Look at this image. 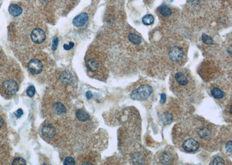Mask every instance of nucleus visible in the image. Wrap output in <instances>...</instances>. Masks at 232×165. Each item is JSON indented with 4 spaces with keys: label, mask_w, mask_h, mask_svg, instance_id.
I'll return each mask as SVG.
<instances>
[{
    "label": "nucleus",
    "mask_w": 232,
    "mask_h": 165,
    "mask_svg": "<svg viewBox=\"0 0 232 165\" xmlns=\"http://www.w3.org/2000/svg\"><path fill=\"white\" fill-rule=\"evenodd\" d=\"M211 94L216 99H221L224 97L225 93L218 88H213L211 90Z\"/></svg>",
    "instance_id": "14"
},
{
    "label": "nucleus",
    "mask_w": 232,
    "mask_h": 165,
    "mask_svg": "<svg viewBox=\"0 0 232 165\" xmlns=\"http://www.w3.org/2000/svg\"><path fill=\"white\" fill-rule=\"evenodd\" d=\"M74 46V43L73 42H70V44L69 45H67V44H64V49L66 51H69V50H70L72 49Z\"/></svg>",
    "instance_id": "27"
},
{
    "label": "nucleus",
    "mask_w": 232,
    "mask_h": 165,
    "mask_svg": "<svg viewBox=\"0 0 232 165\" xmlns=\"http://www.w3.org/2000/svg\"><path fill=\"white\" fill-rule=\"evenodd\" d=\"M159 12H160V13L164 17H168L172 14V12H171V9L165 5H163L160 7Z\"/></svg>",
    "instance_id": "18"
},
{
    "label": "nucleus",
    "mask_w": 232,
    "mask_h": 165,
    "mask_svg": "<svg viewBox=\"0 0 232 165\" xmlns=\"http://www.w3.org/2000/svg\"><path fill=\"white\" fill-rule=\"evenodd\" d=\"M187 2L192 5H197L200 2V0H187Z\"/></svg>",
    "instance_id": "29"
},
{
    "label": "nucleus",
    "mask_w": 232,
    "mask_h": 165,
    "mask_svg": "<svg viewBox=\"0 0 232 165\" xmlns=\"http://www.w3.org/2000/svg\"><path fill=\"white\" fill-rule=\"evenodd\" d=\"M86 67L91 72H95L99 69L100 64L99 62L94 59L88 60L86 63Z\"/></svg>",
    "instance_id": "12"
},
{
    "label": "nucleus",
    "mask_w": 232,
    "mask_h": 165,
    "mask_svg": "<svg viewBox=\"0 0 232 165\" xmlns=\"http://www.w3.org/2000/svg\"><path fill=\"white\" fill-rule=\"evenodd\" d=\"M202 40L203 42L205 43L207 45H213V38L210 36H208V35H207V34H202Z\"/></svg>",
    "instance_id": "21"
},
{
    "label": "nucleus",
    "mask_w": 232,
    "mask_h": 165,
    "mask_svg": "<svg viewBox=\"0 0 232 165\" xmlns=\"http://www.w3.org/2000/svg\"><path fill=\"white\" fill-rule=\"evenodd\" d=\"M200 144L198 141L194 139H187L182 144V148L187 152H194L198 150Z\"/></svg>",
    "instance_id": "3"
},
{
    "label": "nucleus",
    "mask_w": 232,
    "mask_h": 165,
    "mask_svg": "<svg viewBox=\"0 0 232 165\" xmlns=\"http://www.w3.org/2000/svg\"><path fill=\"white\" fill-rule=\"evenodd\" d=\"M92 93L91 92H90V91H88V92H87L86 93V98L89 100V99H91V98H92Z\"/></svg>",
    "instance_id": "32"
},
{
    "label": "nucleus",
    "mask_w": 232,
    "mask_h": 165,
    "mask_svg": "<svg viewBox=\"0 0 232 165\" xmlns=\"http://www.w3.org/2000/svg\"><path fill=\"white\" fill-rule=\"evenodd\" d=\"M42 134L48 139H52L56 135V130L52 125H46L42 129Z\"/></svg>",
    "instance_id": "9"
},
{
    "label": "nucleus",
    "mask_w": 232,
    "mask_h": 165,
    "mask_svg": "<svg viewBox=\"0 0 232 165\" xmlns=\"http://www.w3.org/2000/svg\"><path fill=\"white\" fill-rule=\"evenodd\" d=\"M158 159L163 165H171L174 162V157L171 152L165 151L160 154Z\"/></svg>",
    "instance_id": "8"
},
{
    "label": "nucleus",
    "mask_w": 232,
    "mask_h": 165,
    "mask_svg": "<svg viewBox=\"0 0 232 165\" xmlns=\"http://www.w3.org/2000/svg\"><path fill=\"white\" fill-rule=\"evenodd\" d=\"M153 92V88L147 84L142 85L132 92L131 97L132 99L143 101L150 97Z\"/></svg>",
    "instance_id": "1"
},
{
    "label": "nucleus",
    "mask_w": 232,
    "mask_h": 165,
    "mask_svg": "<svg viewBox=\"0 0 232 165\" xmlns=\"http://www.w3.org/2000/svg\"><path fill=\"white\" fill-rule=\"evenodd\" d=\"M166 95L165 94L163 93L161 94V103H164L166 101Z\"/></svg>",
    "instance_id": "31"
},
{
    "label": "nucleus",
    "mask_w": 232,
    "mask_h": 165,
    "mask_svg": "<svg viewBox=\"0 0 232 165\" xmlns=\"http://www.w3.org/2000/svg\"><path fill=\"white\" fill-rule=\"evenodd\" d=\"M23 114V112L22 109H18L17 110V111L15 113V115L18 118H20V116L22 115Z\"/></svg>",
    "instance_id": "30"
},
{
    "label": "nucleus",
    "mask_w": 232,
    "mask_h": 165,
    "mask_svg": "<svg viewBox=\"0 0 232 165\" xmlns=\"http://www.w3.org/2000/svg\"><path fill=\"white\" fill-rule=\"evenodd\" d=\"M3 125H4V120L1 116H0V129L3 126Z\"/></svg>",
    "instance_id": "33"
},
{
    "label": "nucleus",
    "mask_w": 232,
    "mask_h": 165,
    "mask_svg": "<svg viewBox=\"0 0 232 165\" xmlns=\"http://www.w3.org/2000/svg\"><path fill=\"white\" fill-rule=\"evenodd\" d=\"M53 107H54V109H55V113L57 114H58V115L62 114L66 110V109L65 106L62 103H60V102H56V103H55L54 104V105H53Z\"/></svg>",
    "instance_id": "16"
},
{
    "label": "nucleus",
    "mask_w": 232,
    "mask_h": 165,
    "mask_svg": "<svg viewBox=\"0 0 232 165\" xmlns=\"http://www.w3.org/2000/svg\"><path fill=\"white\" fill-rule=\"evenodd\" d=\"M36 93V89L33 86H31L27 89L26 91V93L28 96H29L30 98L33 97Z\"/></svg>",
    "instance_id": "23"
},
{
    "label": "nucleus",
    "mask_w": 232,
    "mask_h": 165,
    "mask_svg": "<svg viewBox=\"0 0 232 165\" xmlns=\"http://www.w3.org/2000/svg\"><path fill=\"white\" fill-rule=\"evenodd\" d=\"M12 164L14 165H26V162L22 158H16L13 161Z\"/></svg>",
    "instance_id": "22"
},
{
    "label": "nucleus",
    "mask_w": 232,
    "mask_h": 165,
    "mask_svg": "<svg viewBox=\"0 0 232 165\" xmlns=\"http://www.w3.org/2000/svg\"><path fill=\"white\" fill-rule=\"evenodd\" d=\"M128 39L131 43L134 45H139L142 41V38L137 34L134 33H130L128 36Z\"/></svg>",
    "instance_id": "17"
},
{
    "label": "nucleus",
    "mask_w": 232,
    "mask_h": 165,
    "mask_svg": "<svg viewBox=\"0 0 232 165\" xmlns=\"http://www.w3.org/2000/svg\"><path fill=\"white\" fill-rule=\"evenodd\" d=\"M76 116L77 119L81 122H86L89 119V115L82 109H79L76 112Z\"/></svg>",
    "instance_id": "15"
},
{
    "label": "nucleus",
    "mask_w": 232,
    "mask_h": 165,
    "mask_svg": "<svg viewBox=\"0 0 232 165\" xmlns=\"http://www.w3.org/2000/svg\"><path fill=\"white\" fill-rule=\"evenodd\" d=\"M59 44V40H58V38L57 37L54 38V39L53 40L52 42V49L53 51H55L57 49V47H58V45Z\"/></svg>",
    "instance_id": "26"
},
{
    "label": "nucleus",
    "mask_w": 232,
    "mask_h": 165,
    "mask_svg": "<svg viewBox=\"0 0 232 165\" xmlns=\"http://www.w3.org/2000/svg\"><path fill=\"white\" fill-rule=\"evenodd\" d=\"M27 66L30 72L33 74H38L41 73L43 69V64L42 62L36 59L30 60Z\"/></svg>",
    "instance_id": "4"
},
{
    "label": "nucleus",
    "mask_w": 232,
    "mask_h": 165,
    "mask_svg": "<svg viewBox=\"0 0 232 165\" xmlns=\"http://www.w3.org/2000/svg\"><path fill=\"white\" fill-rule=\"evenodd\" d=\"M168 1L169 3H171V2H172L174 0H168Z\"/></svg>",
    "instance_id": "34"
},
{
    "label": "nucleus",
    "mask_w": 232,
    "mask_h": 165,
    "mask_svg": "<svg viewBox=\"0 0 232 165\" xmlns=\"http://www.w3.org/2000/svg\"><path fill=\"white\" fill-rule=\"evenodd\" d=\"M45 34L41 29H35L31 34V38L34 43L40 44L45 41Z\"/></svg>",
    "instance_id": "7"
},
{
    "label": "nucleus",
    "mask_w": 232,
    "mask_h": 165,
    "mask_svg": "<svg viewBox=\"0 0 232 165\" xmlns=\"http://www.w3.org/2000/svg\"><path fill=\"white\" fill-rule=\"evenodd\" d=\"M226 149L227 152H232V141H229L228 143H227L226 146Z\"/></svg>",
    "instance_id": "28"
},
{
    "label": "nucleus",
    "mask_w": 232,
    "mask_h": 165,
    "mask_svg": "<svg viewBox=\"0 0 232 165\" xmlns=\"http://www.w3.org/2000/svg\"><path fill=\"white\" fill-rule=\"evenodd\" d=\"M154 21V18L152 15H145L142 19V22L145 25H151L152 24Z\"/></svg>",
    "instance_id": "19"
},
{
    "label": "nucleus",
    "mask_w": 232,
    "mask_h": 165,
    "mask_svg": "<svg viewBox=\"0 0 232 165\" xmlns=\"http://www.w3.org/2000/svg\"><path fill=\"white\" fill-rule=\"evenodd\" d=\"M8 11L11 15L14 16H18L22 13V8L16 4H12L9 8Z\"/></svg>",
    "instance_id": "13"
},
{
    "label": "nucleus",
    "mask_w": 232,
    "mask_h": 165,
    "mask_svg": "<svg viewBox=\"0 0 232 165\" xmlns=\"http://www.w3.org/2000/svg\"><path fill=\"white\" fill-rule=\"evenodd\" d=\"M174 80L176 85L180 88H185L191 82V78L189 75L182 72H176L174 75Z\"/></svg>",
    "instance_id": "2"
},
{
    "label": "nucleus",
    "mask_w": 232,
    "mask_h": 165,
    "mask_svg": "<svg viewBox=\"0 0 232 165\" xmlns=\"http://www.w3.org/2000/svg\"><path fill=\"white\" fill-rule=\"evenodd\" d=\"M3 89L8 94H14L18 90V85L16 81L12 79L7 80L3 83Z\"/></svg>",
    "instance_id": "6"
},
{
    "label": "nucleus",
    "mask_w": 232,
    "mask_h": 165,
    "mask_svg": "<svg viewBox=\"0 0 232 165\" xmlns=\"http://www.w3.org/2000/svg\"><path fill=\"white\" fill-rule=\"evenodd\" d=\"M197 134L198 137L202 140H208L212 136V131L207 126H202L198 128Z\"/></svg>",
    "instance_id": "11"
},
{
    "label": "nucleus",
    "mask_w": 232,
    "mask_h": 165,
    "mask_svg": "<svg viewBox=\"0 0 232 165\" xmlns=\"http://www.w3.org/2000/svg\"><path fill=\"white\" fill-rule=\"evenodd\" d=\"M184 56V51L179 46L172 47L169 52V57L174 62H178L182 60Z\"/></svg>",
    "instance_id": "5"
},
{
    "label": "nucleus",
    "mask_w": 232,
    "mask_h": 165,
    "mask_svg": "<svg viewBox=\"0 0 232 165\" xmlns=\"http://www.w3.org/2000/svg\"><path fill=\"white\" fill-rule=\"evenodd\" d=\"M75 159L71 157H67L64 161V165H75Z\"/></svg>",
    "instance_id": "25"
},
{
    "label": "nucleus",
    "mask_w": 232,
    "mask_h": 165,
    "mask_svg": "<svg viewBox=\"0 0 232 165\" xmlns=\"http://www.w3.org/2000/svg\"><path fill=\"white\" fill-rule=\"evenodd\" d=\"M60 78L64 82L68 83L71 81L72 77H71V74L69 73L68 72H64L61 75Z\"/></svg>",
    "instance_id": "20"
},
{
    "label": "nucleus",
    "mask_w": 232,
    "mask_h": 165,
    "mask_svg": "<svg viewBox=\"0 0 232 165\" xmlns=\"http://www.w3.org/2000/svg\"><path fill=\"white\" fill-rule=\"evenodd\" d=\"M211 165H224V160L221 157H217L213 159V163H211Z\"/></svg>",
    "instance_id": "24"
},
{
    "label": "nucleus",
    "mask_w": 232,
    "mask_h": 165,
    "mask_svg": "<svg viewBox=\"0 0 232 165\" xmlns=\"http://www.w3.org/2000/svg\"><path fill=\"white\" fill-rule=\"evenodd\" d=\"M88 16L86 13H82L77 15L73 20V24L75 27H81L86 23Z\"/></svg>",
    "instance_id": "10"
}]
</instances>
